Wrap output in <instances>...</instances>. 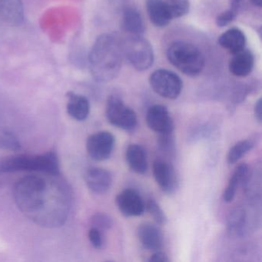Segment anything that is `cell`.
Listing matches in <instances>:
<instances>
[{
  "label": "cell",
  "mask_w": 262,
  "mask_h": 262,
  "mask_svg": "<svg viewBox=\"0 0 262 262\" xmlns=\"http://www.w3.org/2000/svg\"><path fill=\"white\" fill-rule=\"evenodd\" d=\"M149 262H168L169 258L165 253L160 251H155L154 254H151L148 258Z\"/></svg>",
  "instance_id": "obj_30"
},
{
  "label": "cell",
  "mask_w": 262,
  "mask_h": 262,
  "mask_svg": "<svg viewBox=\"0 0 262 262\" xmlns=\"http://www.w3.org/2000/svg\"><path fill=\"white\" fill-rule=\"evenodd\" d=\"M115 147V137L107 131L98 132L87 139L86 150L93 160H106L111 156Z\"/></svg>",
  "instance_id": "obj_8"
},
{
  "label": "cell",
  "mask_w": 262,
  "mask_h": 262,
  "mask_svg": "<svg viewBox=\"0 0 262 262\" xmlns=\"http://www.w3.org/2000/svg\"><path fill=\"white\" fill-rule=\"evenodd\" d=\"M0 148L18 151L21 148L20 142L13 133L6 130H0Z\"/></svg>",
  "instance_id": "obj_25"
},
{
  "label": "cell",
  "mask_w": 262,
  "mask_h": 262,
  "mask_svg": "<svg viewBox=\"0 0 262 262\" xmlns=\"http://www.w3.org/2000/svg\"><path fill=\"white\" fill-rule=\"evenodd\" d=\"M151 88L161 97L176 99L182 90V82L178 75L167 70H157L149 77Z\"/></svg>",
  "instance_id": "obj_7"
},
{
  "label": "cell",
  "mask_w": 262,
  "mask_h": 262,
  "mask_svg": "<svg viewBox=\"0 0 262 262\" xmlns=\"http://www.w3.org/2000/svg\"><path fill=\"white\" fill-rule=\"evenodd\" d=\"M19 171H35L45 174H59V159L53 151L39 156L20 155L0 159V174Z\"/></svg>",
  "instance_id": "obj_3"
},
{
  "label": "cell",
  "mask_w": 262,
  "mask_h": 262,
  "mask_svg": "<svg viewBox=\"0 0 262 262\" xmlns=\"http://www.w3.org/2000/svg\"><path fill=\"white\" fill-rule=\"evenodd\" d=\"M250 2L254 7H261L262 0H250Z\"/></svg>",
  "instance_id": "obj_33"
},
{
  "label": "cell",
  "mask_w": 262,
  "mask_h": 262,
  "mask_svg": "<svg viewBox=\"0 0 262 262\" xmlns=\"http://www.w3.org/2000/svg\"><path fill=\"white\" fill-rule=\"evenodd\" d=\"M90 243L96 249H101L104 245V237L102 231L92 227L88 233Z\"/></svg>",
  "instance_id": "obj_28"
},
{
  "label": "cell",
  "mask_w": 262,
  "mask_h": 262,
  "mask_svg": "<svg viewBox=\"0 0 262 262\" xmlns=\"http://www.w3.org/2000/svg\"><path fill=\"white\" fill-rule=\"evenodd\" d=\"M122 44L113 35L102 34L97 38L89 56L92 76L98 82L113 80L122 67Z\"/></svg>",
  "instance_id": "obj_2"
},
{
  "label": "cell",
  "mask_w": 262,
  "mask_h": 262,
  "mask_svg": "<svg viewBox=\"0 0 262 262\" xmlns=\"http://www.w3.org/2000/svg\"><path fill=\"white\" fill-rule=\"evenodd\" d=\"M246 222V214L242 208H235L230 213L228 219V228L230 232L241 234Z\"/></svg>",
  "instance_id": "obj_23"
},
{
  "label": "cell",
  "mask_w": 262,
  "mask_h": 262,
  "mask_svg": "<svg viewBox=\"0 0 262 262\" xmlns=\"http://www.w3.org/2000/svg\"><path fill=\"white\" fill-rule=\"evenodd\" d=\"M85 183L90 191L96 194H104L111 188L113 177L110 171L102 168H89L85 171Z\"/></svg>",
  "instance_id": "obj_12"
},
{
  "label": "cell",
  "mask_w": 262,
  "mask_h": 262,
  "mask_svg": "<svg viewBox=\"0 0 262 262\" xmlns=\"http://www.w3.org/2000/svg\"><path fill=\"white\" fill-rule=\"evenodd\" d=\"M172 19L182 17L189 11L188 0H164Z\"/></svg>",
  "instance_id": "obj_24"
},
{
  "label": "cell",
  "mask_w": 262,
  "mask_h": 262,
  "mask_svg": "<svg viewBox=\"0 0 262 262\" xmlns=\"http://www.w3.org/2000/svg\"><path fill=\"white\" fill-rule=\"evenodd\" d=\"M229 62V70L234 76L246 77L254 68V58L250 50H242L235 53Z\"/></svg>",
  "instance_id": "obj_15"
},
{
  "label": "cell",
  "mask_w": 262,
  "mask_h": 262,
  "mask_svg": "<svg viewBox=\"0 0 262 262\" xmlns=\"http://www.w3.org/2000/svg\"><path fill=\"white\" fill-rule=\"evenodd\" d=\"M123 56L138 71H145L152 66L154 53L151 44L141 37L133 36L122 45Z\"/></svg>",
  "instance_id": "obj_5"
},
{
  "label": "cell",
  "mask_w": 262,
  "mask_h": 262,
  "mask_svg": "<svg viewBox=\"0 0 262 262\" xmlns=\"http://www.w3.org/2000/svg\"><path fill=\"white\" fill-rule=\"evenodd\" d=\"M250 178V171L248 165L241 164L234 170L228 181V185L223 193V199L227 203L234 200L236 191L240 185H247Z\"/></svg>",
  "instance_id": "obj_16"
},
{
  "label": "cell",
  "mask_w": 262,
  "mask_h": 262,
  "mask_svg": "<svg viewBox=\"0 0 262 262\" xmlns=\"http://www.w3.org/2000/svg\"><path fill=\"white\" fill-rule=\"evenodd\" d=\"M245 0H232L231 3V8L235 10L238 13L240 9L242 8V4Z\"/></svg>",
  "instance_id": "obj_32"
},
{
  "label": "cell",
  "mask_w": 262,
  "mask_h": 262,
  "mask_svg": "<svg viewBox=\"0 0 262 262\" xmlns=\"http://www.w3.org/2000/svg\"><path fill=\"white\" fill-rule=\"evenodd\" d=\"M146 122L150 129L159 135L168 134L174 131V122L166 107L154 105L148 108Z\"/></svg>",
  "instance_id": "obj_9"
},
{
  "label": "cell",
  "mask_w": 262,
  "mask_h": 262,
  "mask_svg": "<svg viewBox=\"0 0 262 262\" xmlns=\"http://www.w3.org/2000/svg\"><path fill=\"white\" fill-rule=\"evenodd\" d=\"M122 27L133 36H141L145 31V24L141 13L136 9H125L122 15Z\"/></svg>",
  "instance_id": "obj_21"
},
{
  "label": "cell",
  "mask_w": 262,
  "mask_h": 262,
  "mask_svg": "<svg viewBox=\"0 0 262 262\" xmlns=\"http://www.w3.org/2000/svg\"><path fill=\"white\" fill-rule=\"evenodd\" d=\"M105 116L112 125L125 131H131L137 125L136 113L116 96H110L107 100Z\"/></svg>",
  "instance_id": "obj_6"
},
{
  "label": "cell",
  "mask_w": 262,
  "mask_h": 262,
  "mask_svg": "<svg viewBox=\"0 0 262 262\" xmlns=\"http://www.w3.org/2000/svg\"><path fill=\"white\" fill-rule=\"evenodd\" d=\"M125 159L132 171L143 174L148 170L146 151L142 145L132 144L125 151Z\"/></svg>",
  "instance_id": "obj_17"
},
{
  "label": "cell",
  "mask_w": 262,
  "mask_h": 262,
  "mask_svg": "<svg viewBox=\"0 0 262 262\" xmlns=\"http://www.w3.org/2000/svg\"><path fill=\"white\" fill-rule=\"evenodd\" d=\"M145 208H147L149 214H151V217H153L156 223L159 225H165L166 224L168 219H167L166 214L164 212L163 210L162 209L159 204L153 200V199H149L145 204Z\"/></svg>",
  "instance_id": "obj_26"
},
{
  "label": "cell",
  "mask_w": 262,
  "mask_h": 262,
  "mask_svg": "<svg viewBox=\"0 0 262 262\" xmlns=\"http://www.w3.org/2000/svg\"><path fill=\"white\" fill-rule=\"evenodd\" d=\"M146 9L150 21L156 27H166L172 20L164 0H147Z\"/></svg>",
  "instance_id": "obj_19"
},
{
  "label": "cell",
  "mask_w": 262,
  "mask_h": 262,
  "mask_svg": "<svg viewBox=\"0 0 262 262\" xmlns=\"http://www.w3.org/2000/svg\"><path fill=\"white\" fill-rule=\"evenodd\" d=\"M0 21L10 25H20L24 21L22 0H0Z\"/></svg>",
  "instance_id": "obj_14"
},
{
  "label": "cell",
  "mask_w": 262,
  "mask_h": 262,
  "mask_svg": "<svg viewBox=\"0 0 262 262\" xmlns=\"http://www.w3.org/2000/svg\"><path fill=\"white\" fill-rule=\"evenodd\" d=\"M120 212L126 217L142 215L145 210V203L140 194L134 189L128 188L121 191L116 199Z\"/></svg>",
  "instance_id": "obj_10"
},
{
  "label": "cell",
  "mask_w": 262,
  "mask_h": 262,
  "mask_svg": "<svg viewBox=\"0 0 262 262\" xmlns=\"http://www.w3.org/2000/svg\"><path fill=\"white\" fill-rule=\"evenodd\" d=\"M262 101L261 99H259L256 102L255 105H254V114L255 116L256 120L261 123L262 121Z\"/></svg>",
  "instance_id": "obj_31"
},
{
  "label": "cell",
  "mask_w": 262,
  "mask_h": 262,
  "mask_svg": "<svg viewBox=\"0 0 262 262\" xmlns=\"http://www.w3.org/2000/svg\"><path fill=\"white\" fill-rule=\"evenodd\" d=\"M254 146L253 139H248L240 141L231 147L227 156V161L229 165L235 163Z\"/></svg>",
  "instance_id": "obj_22"
},
{
  "label": "cell",
  "mask_w": 262,
  "mask_h": 262,
  "mask_svg": "<svg viewBox=\"0 0 262 262\" xmlns=\"http://www.w3.org/2000/svg\"><path fill=\"white\" fill-rule=\"evenodd\" d=\"M219 43L222 48L232 54L242 51L246 44V37L242 30L237 28L230 29L221 35Z\"/></svg>",
  "instance_id": "obj_20"
},
{
  "label": "cell",
  "mask_w": 262,
  "mask_h": 262,
  "mask_svg": "<svg viewBox=\"0 0 262 262\" xmlns=\"http://www.w3.org/2000/svg\"><path fill=\"white\" fill-rule=\"evenodd\" d=\"M237 12L233 9L230 8L229 10H226V11L223 12L221 13L216 18V24L217 27H225L228 26V24H231L236 16H237Z\"/></svg>",
  "instance_id": "obj_29"
},
{
  "label": "cell",
  "mask_w": 262,
  "mask_h": 262,
  "mask_svg": "<svg viewBox=\"0 0 262 262\" xmlns=\"http://www.w3.org/2000/svg\"><path fill=\"white\" fill-rule=\"evenodd\" d=\"M153 176L162 191L172 194L178 188V177L174 167L166 161L157 159L153 163Z\"/></svg>",
  "instance_id": "obj_11"
},
{
  "label": "cell",
  "mask_w": 262,
  "mask_h": 262,
  "mask_svg": "<svg viewBox=\"0 0 262 262\" xmlns=\"http://www.w3.org/2000/svg\"><path fill=\"white\" fill-rule=\"evenodd\" d=\"M92 227L98 228L103 231L104 230H108L113 226V219L105 214H96L91 219Z\"/></svg>",
  "instance_id": "obj_27"
},
{
  "label": "cell",
  "mask_w": 262,
  "mask_h": 262,
  "mask_svg": "<svg viewBox=\"0 0 262 262\" xmlns=\"http://www.w3.org/2000/svg\"><path fill=\"white\" fill-rule=\"evenodd\" d=\"M166 55L170 63L187 76H197L205 67L202 52L189 42H173L167 50Z\"/></svg>",
  "instance_id": "obj_4"
},
{
  "label": "cell",
  "mask_w": 262,
  "mask_h": 262,
  "mask_svg": "<svg viewBox=\"0 0 262 262\" xmlns=\"http://www.w3.org/2000/svg\"><path fill=\"white\" fill-rule=\"evenodd\" d=\"M67 113L73 119L83 121L87 119L90 112V104L88 99L82 95L69 92L67 95Z\"/></svg>",
  "instance_id": "obj_18"
},
{
  "label": "cell",
  "mask_w": 262,
  "mask_h": 262,
  "mask_svg": "<svg viewBox=\"0 0 262 262\" xmlns=\"http://www.w3.org/2000/svg\"><path fill=\"white\" fill-rule=\"evenodd\" d=\"M137 235L139 242L145 249L160 251L163 247V234L156 225L150 223L142 224L138 228Z\"/></svg>",
  "instance_id": "obj_13"
},
{
  "label": "cell",
  "mask_w": 262,
  "mask_h": 262,
  "mask_svg": "<svg viewBox=\"0 0 262 262\" xmlns=\"http://www.w3.org/2000/svg\"><path fill=\"white\" fill-rule=\"evenodd\" d=\"M16 205L27 217L45 228H57L67 222L72 194L59 174L27 176L13 188Z\"/></svg>",
  "instance_id": "obj_1"
}]
</instances>
